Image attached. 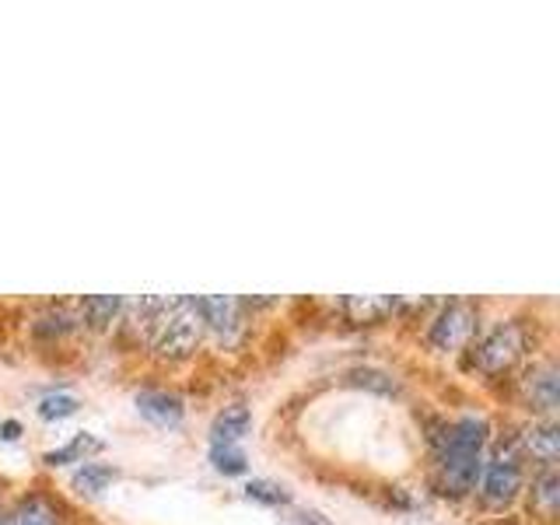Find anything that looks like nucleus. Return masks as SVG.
<instances>
[{"instance_id":"16","label":"nucleus","mask_w":560,"mask_h":525,"mask_svg":"<svg viewBox=\"0 0 560 525\" xmlns=\"http://www.w3.org/2000/svg\"><path fill=\"white\" fill-rule=\"evenodd\" d=\"M347 385H358V389H368V393H378V396H396L399 385L389 372H382V368H350L343 375Z\"/></svg>"},{"instance_id":"11","label":"nucleus","mask_w":560,"mask_h":525,"mask_svg":"<svg viewBox=\"0 0 560 525\" xmlns=\"http://www.w3.org/2000/svg\"><path fill=\"white\" fill-rule=\"evenodd\" d=\"M337 308L343 312V319L350 326H378L385 319H393L402 308V302L389 294H350V298H340Z\"/></svg>"},{"instance_id":"2","label":"nucleus","mask_w":560,"mask_h":525,"mask_svg":"<svg viewBox=\"0 0 560 525\" xmlns=\"http://www.w3.org/2000/svg\"><path fill=\"white\" fill-rule=\"evenodd\" d=\"M522 487H525V463L515 442V431L498 434L494 442H487L483 469L472 494L480 498L487 512H508L522 498Z\"/></svg>"},{"instance_id":"18","label":"nucleus","mask_w":560,"mask_h":525,"mask_svg":"<svg viewBox=\"0 0 560 525\" xmlns=\"http://www.w3.org/2000/svg\"><path fill=\"white\" fill-rule=\"evenodd\" d=\"M210 463L224 477H235V472H245V452L238 445H210Z\"/></svg>"},{"instance_id":"6","label":"nucleus","mask_w":560,"mask_h":525,"mask_svg":"<svg viewBox=\"0 0 560 525\" xmlns=\"http://www.w3.org/2000/svg\"><path fill=\"white\" fill-rule=\"evenodd\" d=\"M560 372L553 358H539L522 368V375L515 378V389L522 407L533 417H557L560 410Z\"/></svg>"},{"instance_id":"13","label":"nucleus","mask_w":560,"mask_h":525,"mask_svg":"<svg viewBox=\"0 0 560 525\" xmlns=\"http://www.w3.org/2000/svg\"><path fill=\"white\" fill-rule=\"evenodd\" d=\"M74 308H78L81 329L102 332V329L116 326L119 312H122V298H116V294H92V298H78Z\"/></svg>"},{"instance_id":"4","label":"nucleus","mask_w":560,"mask_h":525,"mask_svg":"<svg viewBox=\"0 0 560 525\" xmlns=\"http://www.w3.org/2000/svg\"><path fill=\"white\" fill-rule=\"evenodd\" d=\"M533 329L525 319H508L494 326L480 337L477 343H469V372H477L483 378H501L512 375L515 368L525 364V358L533 354Z\"/></svg>"},{"instance_id":"20","label":"nucleus","mask_w":560,"mask_h":525,"mask_svg":"<svg viewBox=\"0 0 560 525\" xmlns=\"http://www.w3.org/2000/svg\"><path fill=\"white\" fill-rule=\"evenodd\" d=\"M245 498L249 501H259V504H291V494L280 483H270V480H249V487H245Z\"/></svg>"},{"instance_id":"17","label":"nucleus","mask_w":560,"mask_h":525,"mask_svg":"<svg viewBox=\"0 0 560 525\" xmlns=\"http://www.w3.org/2000/svg\"><path fill=\"white\" fill-rule=\"evenodd\" d=\"M92 452H102V442L92 434H78L74 442L63 445V448H52L43 455V463L46 466H67V463H88V455Z\"/></svg>"},{"instance_id":"1","label":"nucleus","mask_w":560,"mask_h":525,"mask_svg":"<svg viewBox=\"0 0 560 525\" xmlns=\"http://www.w3.org/2000/svg\"><path fill=\"white\" fill-rule=\"evenodd\" d=\"M487 442H490V428L483 417L469 413V417L442 420V424H438V431L431 434V448H434L431 483L438 494L463 501L477 490Z\"/></svg>"},{"instance_id":"21","label":"nucleus","mask_w":560,"mask_h":525,"mask_svg":"<svg viewBox=\"0 0 560 525\" xmlns=\"http://www.w3.org/2000/svg\"><path fill=\"white\" fill-rule=\"evenodd\" d=\"M4 438H8V442H11V438H18V424H14V420H8V424H4Z\"/></svg>"},{"instance_id":"5","label":"nucleus","mask_w":560,"mask_h":525,"mask_svg":"<svg viewBox=\"0 0 560 525\" xmlns=\"http://www.w3.org/2000/svg\"><path fill=\"white\" fill-rule=\"evenodd\" d=\"M477 332H480V308L472 302H448L438 308L424 340L434 354H459V350H469Z\"/></svg>"},{"instance_id":"8","label":"nucleus","mask_w":560,"mask_h":525,"mask_svg":"<svg viewBox=\"0 0 560 525\" xmlns=\"http://www.w3.org/2000/svg\"><path fill=\"white\" fill-rule=\"evenodd\" d=\"M245 308H249V302H242V298H228V294L197 298V312L203 319L207 337H214L221 343H235L245 332Z\"/></svg>"},{"instance_id":"9","label":"nucleus","mask_w":560,"mask_h":525,"mask_svg":"<svg viewBox=\"0 0 560 525\" xmlns=\"http://www.w3.org/2000/svg\"><path fill=\"white\" fill-rule=\"evenodd\" d=\"M525 494V512L539 525H557L560 515V472L557 466L550 469H533L529 487H522Z\"/></svg>"},{"instance_id":"7","label":"nucleus","mask_w":560,"mask_h":525,"mask_svg":"<svg viewBox=\"0 0 560 525\" xmlns=\"http://www.w3.org/2000/svg\"><path fill=\"white\" fill-rule=\"evenodd\" d=\"M515 442L522 452V463H533V469H550L560 463L557 417H533L529 424L515 428Z\"/></svg>"},{"instance_id":"19","label":"nucleus","mask_w":560,"mask_h":525,"mask_svg":"<svg viewBox=\"0 0 560 525\" xmlns=\"http://www.w3.org/2000/svg\"><path fill=\"white\" fill-rule=\"evenodd\" d=\"M81 402L74 396H67V393H49L39 399V417L43 420H63V417H74L78 413Z\"/></svg>"},{"instance_id":"3","label":"nucleus","mask_w":560,"mask_h":525,"mask_svg":"<svg viewBox=\"0 0 560 525\" xmlns=\"http://www.w3.org/2000/svg\"><path fill=\"white\" fill-rule=\"evenodd\" d=\"M203 337H207V329H203V319L197 312V298L175 294V298H165L162 312H158L148 347H151L154 358L175 364V361H186V358L197 354Z\"/></svg>"},{"instance_id":"12","label":"nucleus","mask_w":560,"mask_h":525,"mask_svg":"<svg viewBox=\"0 0 560 525\" xmlns=\"http://www.w3.org/2000/svg\"><path fill=\"white\" fill-rule=\"evenodd\" d=\"M137 410L144 420H151L154 428H179L183 417H186V407L183 399L168 393V389H144L137 393Z\"/></svg>"},{"instance_id":"15","label":"nucleus","mask_w":560,"mask_h":525,"mask_svg":"<svg viewBox=\"0 0 560 525\" xmlns=\"http://www.w3.org/2000/svg\"><path fill=\"white\" fill-rule=\"evenodd\" d=\"M113 480H119V469L105 466V463H81V466L74 469V477H70L74 490H78V494H84V498L102 494V490L109 487Z\"/></svg>"},{"instance_id":"10","label":"nucleus","mask_w":560,"mask_h":525,"mask_svg":"<svg viewBox=\"0 0 560 525\" xmlns=\"http://www.w3.org/2000/svg\"><path fill=\"white\" fill-rule=\"evenodd\" d=\"M0 525H67V512L57 498L32 490L0 512Z\"/></svg>"},{"instance_id":"14","label":"nucleus","mask_w":560,"mask_h":525,"mask_svg":"<svg viewBox=\"0 0 560 525\" xmlns=\"http://www.w3.org/2000/svg\"><path fill=\"white\" fill-rule=\"evenodd\" d=\"M249 407L245 402H228L210 424V445H238L249 434Z\"/></svg>"}]
</instances>
